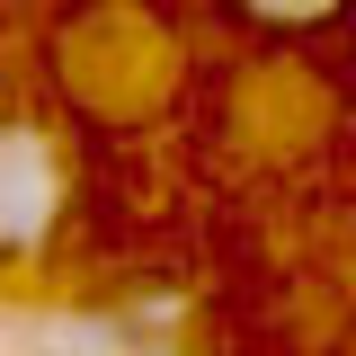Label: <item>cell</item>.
I'll use <instances>...</instances> for the list:
<instances>
[{
    "label": "cell",
    "instance_id": "2",
    "mask_svg": "<svg viewBox=\"0 0 356 356\" xmlns=\"http://www.w3.org/2000/svg\"><path fill=\"white\" fill-rule=\"evenodd\" d=\"M356 0H232V18L241 27H259V36H321L330 18H348Z\"/></svg>",
    "mask_w": 356,
    "mask_h": 356
},
{
    "label": "cell",
    "instance_id": "1",
    "mask_svg": "<svg viewBox=\"0 0 356 356\" xmlns=\"http://www.w3.org/2000/svg\"><path fill=\"white\" fill-rule=\"evenodd\" d=\"M54 205H63V161L27 116H9V134H0V241H9V259L44 250Z\"/></svg>",
    "mask_w": 356,
    "mask_h": 356
}]
</instances>
